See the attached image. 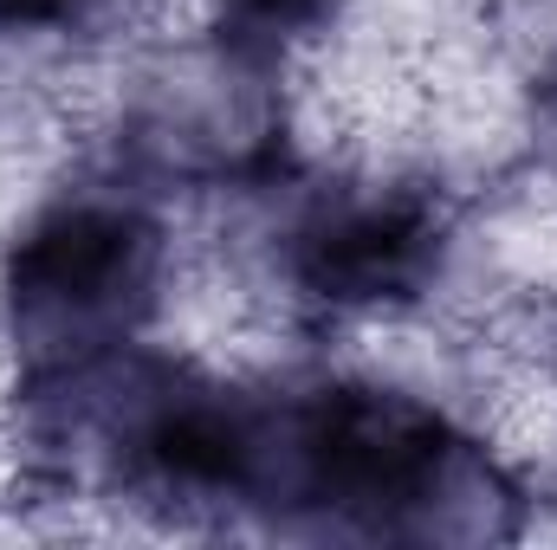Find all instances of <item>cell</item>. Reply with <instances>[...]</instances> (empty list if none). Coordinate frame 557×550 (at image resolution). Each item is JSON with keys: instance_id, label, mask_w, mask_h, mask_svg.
I'll list each match as a JSON object with an SVG mask.
<instances>
[{"instance_id": "4", "label": "cell", "mask_w": 557, "mask_h": 550, "mask_svg": "<svg viewBox=\"0 0 557 550\" xmlns=\"http://www.w3.org/2000/svg\"><path fill=\"white\" fill-rule=\"evenodd\" d=\"M532 142H539L545 168L557 175V59L539 72V85H532Z\"/></svg>"}, {"instance_id": "5", "label": "cell", "mask_w": 557, "mask_h": 550, "mask_svg": "<svg viewBox=\"0 0 557 550\" xmlns=\"http://www.w3.org/2000/svg\"><path fill=\"white\" fill-rule=\"evenodd\" d=\"M0 39H7V33H0Z\"/></svg>"}, {"instance_id": "1", "label": "cell", "mask_w": 557, "mask_h": 550, "mask_svg": "<svg viewBox=\"0 0 557 550\" xmlns=\"http://www.w3.org/2000/svg\"><path fill=\"white\" fill-rule=\"evenodd\" d=\"M162 227L124 195L46 208L7 260V324L33 376L111 357L162 298Z\"/></svg>"}, {"instance_id": "2", "label": "cell", "mask_w": 557, "mask_h": 550, "mask_svg": "<svg viewBox=\"0 0 557 550\" xmlns=\"http://www.w3.org/2000/svg\"><path fill=\"white\" fill-rule=\"evenodd\" d=\"M441 266V214L416 188L318 201L285 234V278L331 311H383L416 298Z\"/></svg>"}, {"instance_id": "3", "label": "cell", "mask_w": 557, "mask_h": 550, "mask_svg": "<svg viewBox=\"0 0 557 550\" xmlns=\"http://www.w3.org/2000/svg\"><path fill=\"white\" fill-rule=\"evenodd\" d=\"M337 13L344 0H214V39H221V59L247 72H273L298 39L324 33Z\"/></svg>"}]
</instances>
